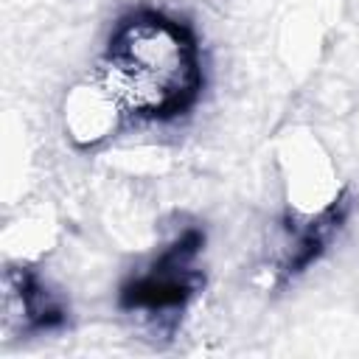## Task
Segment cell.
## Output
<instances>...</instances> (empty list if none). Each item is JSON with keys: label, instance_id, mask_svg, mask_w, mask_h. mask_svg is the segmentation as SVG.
Segmentation results:
<instances>
[{"label": "cell", "instance_id": "6da1fadb", "mask_svg": "<svg viewBox=\"0 0 359 359\" xmlns=\"http://www.w3.org/2000/svg\"><path fill=\"white\" fill-rule=\"evenodd\" d=\"M104 73L132 115H171L199 84L191 36L157 14H140L118 28Z\"/></svg>", "mask_w": 359, "mask_h": 359}, {"label": "cell", "instance_id": "7a4b0ae2", "mask_svg": "<svg viewBox=\"0 0 359 359\" xmlns=\"http://www.w3.org/2000/svg\"><path fill=\"white\" fill-rule=\"evenodd\" d=\"M283 163V185L289 205L300 216H323L339 196V180L320 149V143L309 135H292L286 149L280 151Z\"/></svg>", "mask_w": 359, "mask_h": 359}, {"label": "cell", "instance_id": "3957f363", "mask_svg": "<svg viewBox=\"0 0 359 359\" xmlns=\"http://www.w3.org/2000/svg\"><path fill=\"white\" fill-rule=\"evenodd\" d=\"M126 115L132 112L104 70L73 84L62 104V123L76 146L104 143L121 129Z\"/></svg>", "mask_w": 359, "mask_h": 359}, {"label": "cell", "instance_id": "277c9868", "mask_svg": "<svg viewBox=\"0 0 359 359\" xmlns=\"http://www.w3.org/2000/svg\"><path fill=\"white\" fill-rule=\"evenodd\" d=\"M50 238H53V224H50V219H45V213H28L20 222L8 224V230H6V247L20 261L42 255L48 250Z\"/></svg>", "mask_w": 359, "mask_h": 359}]
</instances>
